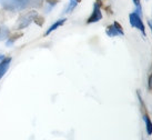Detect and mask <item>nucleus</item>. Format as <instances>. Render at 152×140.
I'll return each mask as SVG.
<instances>
[{"label": "nucleus", "instance_id": "20", "mask_svg": "<svg viewBox=\"0 0 152 140\" xmlns=\"http://www.w3.org/2000/svg\"><path fill=\"white\" fill-rule=\"evenodd\" d=\"M77 1H78V2H80V1H81V0H77Z\"/></svg>", "mask_w": 152, "mask_h": 140}, {"label": "nucleus", "instance_id": "13", "mask_svg": "<svg viewBox=\"0 0 152 140\" xmlns=\"http://www.w3.org/2000/svg\"><path fill=\"white\" fill-rule=\"evenodd\" d=\"M133 4H135V8H137L135 9V12L141 16L142 13H141V4H140V0H133Z\"/></svg>", "mask_w": 152, "mask_h": 140}, {"label": "nucleus", "instance_id": "3", "mask_svg": "<svg viewBox=\"0 0 152 140\" xmlns=\"http://www.w3.org/2000/svg\"><path fill=\"white\" fill-rule=\"evenodd\" d=\"M42 0H18V11L28 8H40Z\"/></svg>", "mask_w": 152, "mask_h": 140}, {"label": "nucleus", "instance_id": "9", "mask_svg": "<svg viewBox=\"0 0 152 140\" xmlns=\"http://www.w3.org/2000/svg\"><path fill=\"white\" fill-rule=\"evenodd\" d=\"M66 21H67V19H64H64H59V20H57V21H56L55 23H52V25L49 27V29L46 31V36L50 34L52 31H55V30H57L58 28H60V27L64 25Z\"/></svg>", "mask_w": 152, "mask_h": 140}, {"label": "nucleus", "instance_id": "17", "mask_svg": "<svg viewBox=\"0 0 152 140\" xmlns=\"http://www.w3.org/2000/svg\"><path fill=\"white\" fill-rule=\"evenodd\" d=\"M149 26H150V29H151V31H152V20H149Z\"/></svg>", "mask_w": 152, "mask_h": 140}, {"label": "nucleus", "instance_id": "15", "mask_svg": "<svg viewBox=\"0 0 152 140\" xmlns=\"http://www.w3.org/2000/svg\"><path fill=\"white\" fill-rule=\"evenodd\" d=\"M4 19H6V12H4V10H1L0 11V22H4Z\"/></svg>", "mask_w": 152, "mask_h": 140}, {"label": "nucleus", "instance_id": "12", "mask_svg": "<svg viewBox=\"0 0 152 140\" xmlns=\"http://www.w3.org/2000/svg\"><path fill=\"white\" fill-rule=\"evenodd\" d=\"M77 4H78V1H77V0H70V4H69V6H68L66 12H71L72 10L76 8Z\"/></svg>", "mask_w": 152, "mask_h": 140}, {"label": "nucleus", "instance_id": "18", "mask_svg": "<svg viewBox=\"0 0 152 140\" xmlns=\"http://www.w3.org/2000/svg\"><path fill=\"white\" fill-rule=\"evenodd\" d=\"M1 31H2V27H0V40H1Z\"/></svg>", "mask_w": 152, "mask_h": 140}, {"label": "nucleus", "instance_id": "6", "mask_svg": "<svg viewBox=\"0 0 152 140\" xmlns=\"http://www.w3.org/2000/svg\"><path fill=\"white\" fill-rule=\"evenodd\" d=\"M138 97H139V100H140V103H141V107H142V112H143V120L144 122H145V129H147V133H148L149 136H151L152 135V121L150 117H149L148 112H147V108L144 107L143 105V101H142V98L140 97V93L138 92Z\"/></svg>", "mask_w": 152, "mask_h": 140}, {"label": "nucleus", "instance_id": "4", "mask_svg": "<svg viewBox=\"0 0 152 140\" xmlns=\"http://www.w3.org/2000/svg\"><path fill=\"white\" fill-rule=\"evenodd\" d=\"M100 2L99 1H96L94 4H93V10L92 13L90 15V17L88 18L87 20V23H93V22H98L102 19V12H101V7H100Z\"/></svg>", "mask_w": 152, "mask_h": 140}, {"label": "nucleus", "instance_id": "16", "mask_svg": "<svg viewBox=\"0 0 152 140\" xmlns=\"http://www.w3.org/2000/svg\"><path fill=\"white\" fill-rule=\"evenodd\" d=\"M46 1L49 4H51V6H55V4H57V2H58V0H46Z\"/></svg>", "mask_w": 152, "mask_h": 140}, {"label": "nucleus", "instance_id": "14", "mask_svg": "<svg viewBox=\"0 0 152 140\" xmlns=\"http://www.w3.org/2000/svg\"><path fill=\"white\" fill-rule=\"evenodd\" d=\"M148 90L152 93V72L149 75L148 78Z\"/></svg>", "mask_w": 152, "mask_h": 140}, {"label": "nucleus", "instance_id": "5", "mask_svg": "<svg viewBox=\"0 0 152 140\" xmlns=\"http://www.w3.org/2000/svg\"><path fill=\"white\" fill-rule=\"evenodd\" d=\"M106 34L109 37H117V36H123L124 31H123L122 26L120 25L118 21H114L112 25H110L107 27Z\"/></svg>", "mask_w": 152, "mask_h": 140}, {"label": "nucleus", "instance_id": "19", "mask_svg": "<svg viewBox=\"0 0 152 140\" xmlns=\"http://www.w3.org/2000/svg\"><path fill=\"white\" fill-rule=\"evenodd\" d=\"M4 55H0V60H1V59H4Z\"/></svg>", "mask_w": 152, "mask_h": 140}, {"label": "nucleus", "instance_id": "7", "mask_svg": "<svg viewBox=\"0 0 152 140\" xmlns=\"http://www.w3.org/2000/svg\"><path fill=\"white\" fill-rule=\"evenodd\" d=\"M0 4L8 11H18V0H0Z\"/></svg>", "mask_w": 152, "mask_h": 140}, {"label": "nucleus", "instance_id": "10", "mask_svg": "<svg viewBox=\"0 0 152 140\" xmlns=\"http://www.w3.org/2000/svg\"><path fill=\"white\" fill-rule=\"evenodd\" d=\"M22 36H23V34H22V32H15V34H11V36L8 38V40H7L6 45H7V46H11V45H12L16 40H18L19 38H21Z\"/></svg>", "mask_w": 152, "mask_h": 140}, {"label": "nucleus", "instance_id": "1", "mask_svg": "<svg viewBox=\"0 0 152 140\" xmlns=\"http://www.w3.org/2000/svg\"><path fill=\"white\" fill-rule=\"evenodd\" d=\"M37 12L34 10H31V11H28V12H23L20 15V17L18 19L17 25H16V29L20 30V29H25L28 26L34 21V18L36 17Z\"/></svg>", "mask_w": 152, "mask_h": 140}, {"label": "nucleus", "instance_id": "8", "mask_svg": "<svg viewBox=\"0 0 152 140\" xmlns=\"http://www.w3.org/2000/svg\"><path fill=\"white\" fill-rule=\"evenodd\" d=\"M10 64H11V57H6V58L0 60V79L6 75V72L8 71Z\"/></svg>", "mask_w": 152, "mask_h": 140}, {"label": "nucleus", "instance_id": "2", "mask_svg": "<svg viewBox=\"0 0 152 140\" xmlns=\"http://www.w3.org/2000/svg\"><path fill=\"white\" fill-rule=\"evenodd\" d=\"M129 20H130V25L133 28H137L138 30L141 31V34L145 36V28H144L143 21L141 19V16L138 15L137 12H132L129 15Z\"/></svg>", "mask_w": 152, "mask_h": 140}, {"label": "nucleus", "instance_id": "11", "mask_svg": "<svg viewBox=\"0 0 152 140\" xmlns=\"http://www.w3.org/2000/svg\"><path fill=\"white\" fill-rule=\"evenodd\" d=\"M34 23H37L38 26H41L43 25V22H45V18L42 17V16H40V15H36V17L34 18Z\"/></svg>", "mask_w": 152, "mask_h": 140}]
</instances>
